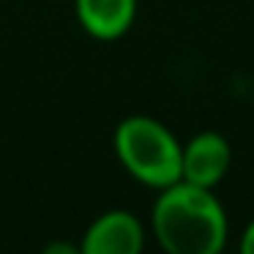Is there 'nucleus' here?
Instances as JSON below:
<instances>
[{"label": "nucleus", "mask_w": 254, "mask_h": 254, "mask_svg": "<svg viewBox=\"0 0 254 254\" xmlns=\"http://www.w3.org/2000/svg\"><path fill=\"white\" fill-rule=\"evenodd\" d=\"M150 230L164 254H221L230 238L227 210L216 191L186 181L159 191Z\"/></svg>", "instance_id": "1"}, {"label": "nucleus", "mask_w": 254, "mask_h": 254, "mask_svg": "<svg viewBox=\"0 0 254 254\" xmlns=\"http://www.w3.org/2000/svg\"><path fill=\"white\" fill-rule=\"evenodd\" d=\"M115 156L123 170L148 189L172 186L181 181L183 142L150 115H128L112 134Z\"/></svg>", "instance_id": "2"}, {"label": "nucleus", "mask_w": 254, "mask_h": 254, "mask_svg": "<svg viewBox=\"0 0 254 254\" xmlns=\"http://www.w3.org/2000/svg\"><path fill=\"white\" fill-rule=\"evenodd\" d=\"M232 167V145L219 131H199L183 142L181 181L202 189H216Z\"/></svg>", "instance_id": "3"}, {"label": "nucleus", "mask_w": 254, "mask_h": 254, "mask_svg": "<svg viewBox=\"0 0 254 254\" xmlns=\"http://www.w3.org/2000/svg\"><path fill=\"white\" fill-rule=\"evenodd\" d=\"M79 249L82 254H142L145 227L128 210H107L90 221Z\"/></svg>", "instance_id": "4"}, {"label": "nucleus", "mask_w": 254, "mask_h": 254, "mask_svg": "<svg viewBox=\"0 0 254 254\" xmlns=\"http://www.w3.org/2000/svg\"><path fill=\"white\" fill-rule=\"evenodd\" d=\"M74 11L96 41H118L137 19V0H74Z\"/></svg>", "instance_id": "5"}, {"label": "nucleus", "mask_w": 254, "mask_h": 254, "mask_svg": "<svg viewBox=\"0 0 254 254\" xmlns=\"http://www.w3.org/2000/svg\"><path fill=\"white\" fill-rule=\"evenodd\" d=\"M41 254H82L79 243H71V241H52L41 249Z\"/></svg>", "instance_id": "6"}, {"label": "nucleus", "mask_w": 254, "mask_h": 254, "mask_svg": "<svg viewBox=\"0 0 254 254\" xmlns=\"http://www.w3.org/2000/svg\"><path fill=\"white\" fill-rule=\"evenodd\" d=\"M238 254H254V219L243 227L241 241H238Z\"/></svg>", "instance_id": "7"}]
</instances>
